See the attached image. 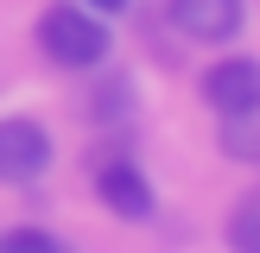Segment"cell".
Segmentation results:
<instances>
[{
  "mask_svg": "<svg viewBox=\"0 0 260 253\" xmlns=\"http://www.w3.org/2000/svg\"><path fill=\"white\" fill-rule=\"evenodd\" d=\"M95 196L108 202L121 222H152V184H146V171L127 164V158H102L95 164Z\"/></svg>",
  "mask_w": 260,
  "mask_h": 253,
  "instance_id": "4",
  "label": "cell"
},
{
  "mask_svg": "<svg viewBox=\"0 0 260 253\" xmlns=\"http://www.w3.org/2000/svg\"><path fill=\"white\" fill-rule=\"evenodd\" d=\"M216 146L241 164H260V101L235 108V114H216Z\"/></svg>",
  "mask_w": 260,
  "mask_h": 253,
  "instance_id": "6",
  "label": "cell"
},
{
  "mask_svg": "<svg viewBox=\"0 0 260 253\" xmlns=\"http://www.w3.org/2000/svg\"><path fill=\"white\" fill-rule=\"evenodd\" d=\"M51 133L32 114H7L0 120V184H38L51 171Z\"/></svg>",
  "mask_w": 260,
  "mask_h": 253,
  "instance_id": "2",
  "label": "cell"
},
{
  "mask_svg": "<svg viewBox=\"0 0 260 253\" xmlns=\"http://www.w3.org/2000/svg\"><path fill=\"white\" fill-rule=\"evenodd\" d=\"M229 247H241V253H260V196H248L235 215H229Z\"/></svg>",
  "mask_w": 260,
  "mask_h": 253,
  "instance_id": "8",
  "label": "cell"
},
{
  "mask_svg": "<svg viewBox=\"0 0 260 253\" xmlns=\"http://www.w3.org/2000/svg\"><path fill=\"white\" fill-rule=\"evenodd\" d=\"M108 25H102V13L89 7H51L38 13V51H45L57 70H95V63H108Z\"/></svg>",
  "mask_w": 260,
  "mask_h": 253,
  "instance_id": "1",
  "label": "cell"
},
{
  "mask_svg": "<svg viewBox=\"0 0 260 253\" xmlns=\"http://www.w3.org/2000/svg\"><path fill=\"white\" fill-rule=\"evenodd\" d=\"M165 19L190 38V45H229V38L248 25L241 0H165Z\"/></svg>",
  "mask_w": 260,
  "mask_h": 253,
  "instance_id": "3",
  "label": "cell"
},
{
  "mask_svg": "<svg viewBox=\"0 0 260 253\" xmlns=\"http://www.w3.org/2000/svg\"><path fill=\"white\" fill-rule=\"evenodd\" d=\"M203 101L216 114H235V108H254L260 101V57H222L203 70Z\"/></svg>",
  "mask_w": 260,
  "mask_h": 253,
  "instance_id": "5",
  "label": "cell"
},
{
  "mask_svg": "<svg viewBox=\"0 0 260 253\" xmlns=\"http://www.w3.org/2000/svg\"><path fill=\"white\" fill-rule=\"evenodd\" d=\"M134 108H140V95H134V82H127V76H102V89L89 95V114H95L102 126L134 120Z\"/></svg>",
  "mask_w": 260,
  "mask_h": 253,
  "instance_id": "7",
  "label": "cell"
},
{
  "mask_svg": "<svg viewBox=\"0 0 260 253\" xmlns=\"http://www.w3.org/2000/svg\"><path fill=\"white\" fill-rule=\"evenodd\" d=\"M76 7H89V13H127V0H76Z\"/></svg>",
  "mask_w": 260,
  "mask_h": 253,
  "instance_id": "10",
  "label": "cell"
},
{
  "mask_svg": "<svg viewBox=\"0 0 260 253\" xmlns=\"http://www.w3.org/2000/svg\"><path fill=\"white\" fill-rule=\"evenodd\" d=\"M0 253H63V240L45 234V228H7L0 234Z\"/></svg>",
  "mask_w": 260,
  "mask_h": 253,
  "instance_id": "9",
  "label": "cell"
}]
</instances>
